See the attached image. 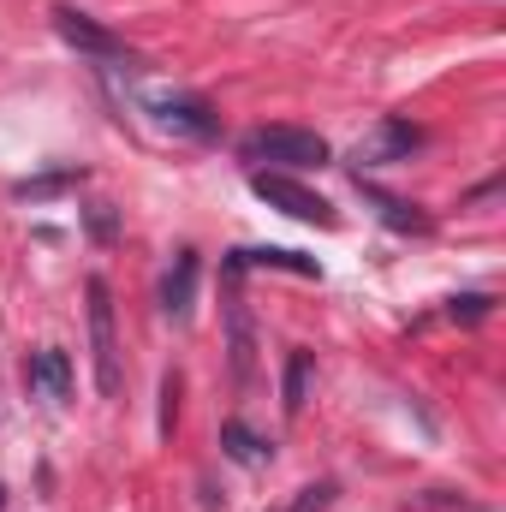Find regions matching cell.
<instances>
[{
  "mask_svg": "<svg viewBox=\"0 0 506 512\" xmlns=\"http://www.w3.org/2000/svg\"><path fill=\"white\" fill-rule=\"evenodd\" d=\"M90 346H96V387L114 399L120 387H126V370H120V334H114V292H108V280L96 274L90 286Z\"/></svg>",
  "mask_w": 506,
  "mask_h": 512,
  "instance_id": "obj_1",
  "label": "cell"
},
{
  "mask_svg": "<svg viewBox=\"0 0 506 512\" xmlns=\"http://www.w3.org/2000/svg\"><path fill=\"white\" fill-rule=\"evenodd\" d=\"M251 191L268 203V209H280V215H292V221H304V227H340V209L328 203V197H316V191H304L298 179H286V173H251Z\"/></svg>",
  "mask_w": 506,
  "mask_h": 512,
  "instance_id": "obj_2",
  "label": "cell"
},
{
  "mask_svg": "<svg viewBox=\"0 0 506 512\" xmlns=\"http://www.w3.org/2000/svg\"><path fill=\"white\" fill-rule=\"evenodd\" d=\"M245 155L251 161H274V167H322L328 143L316 131H298V126H262L245 137Z\"/></svg>",
  "mask_w": 506,
  "mask_h": 512,
  "instance_id": "obj_3",
  "label": "cell"
},
{
  "mask_svg": "<svg viewBox=\"0 0 506 512\" xmlns=\"http://www.w3.org/2000/svg\"><path fill=\"white\" fill-rule=\"evenodd\" d=\"M54 30H60L66 48H78V54H90V60H131L126 42H120L108 24H96L90 12H78V6H54Z\"/></svg>",
  "mask_w": 506,
  "mask_h": 512,
  "instance_id": "obj_4",
  "label": "cell"
},
{
  "mask_svg": "<svg viewBox=\"0 0 506 512\" xmlns=\"http://www.w3.org/2000/svg\"><path fill=\"white\" fill-rule=\"evenodd\" d=\"M221 310H227V352H233V382L245 387L256 370V328H251V310H245V292H239V274L227 268V298H221Z\"/></svg>",
  "mask_w": 506,
  "mask_h": 512,
  "instance_id": "obj_5",
  "label": "cell"
},
{
  "mask_svg": "<svg viewBox=\"0 0 506 512\" xmlns=\"http://www.w3.org/2000/svg\"><path fill=\"white\" fill-rule=\"evenodd\" d=\"M423 143V131L405 126V120H381L358 149H352V161L358 167H393V161H411V149Z\"/></svg>",
  "mask_w": 506,
  "mask_h": 512,
  "instance_id": "obj_6",
  "label": "cell"
},
{
  "mask_svg": "<svg viewBox=\"0 0 506 512\" xmlns=\"http://www.w3.org/2000/svg\"><path fill=\"white\" fill-rule=\"evenodd\" d=\"M149 114H155L167 131H185V137H215V131H221V120H215L197 96H155Z\"/></svg>",
  "mask_w": 506,
  "mask_h": 512,
  "instance_id": "obj_7",
  "label": "cell"
},
{
  "mask_svg": "<svg viewBox=\"0 0 506 512\" xmlns=\"http://www.w3.org/2000/svg\"><path fill=\"white\" fill-rule=\"evenodd\" d=\"M24 382L30 393H42V399H66L72 393V358L60 352V346H42V352H30V364H24Z\"/></svg>",
  "mask_w": 506,
  "mask_h": 512,
  "instance_id": "obj_8",
  "label": "cell"
},
{
  "mask_svg": "<svg viewBox=\"0 0 506 512\" xmlns=\"http://www.w3.org/2000/svg\"><path fill=\"white\" fill-rule=\"evenodd\" d=\"M191 298H197V251H179L173 268L161 274V316L167 322H185L191 316Z\"/></svg>",
  "mask_w": 506,
  "mask_h": 512,
  "instance_id": "obj_9",
  "label": "cell"
},
{
  "mask_svg": "<svg viewBox=\"0 0 506 512\" xmlns=\"http://www.w3.org/2000/svg\"><path fill=\"white\" fill-rule=\"evenodd\" d=\"M227 268L245 274V268H286V274H304V280H322V262L298 251H280V245H262V251H227Z\"/></svg>",
  "mask_w": 506,
  "mask_h": 512,
  "instance_id": "obj_10",
  "label": "cell"
},
{
  "mask_svg": "<svg viewBox=\"0 0 506 512\" xmlns=\"http://www.w3.org/2000/svg\"><path fill=\"white\" fill-rule=\"evenodd\" d=\"M221 453H227V459H239V465H251V471H262V465L274 459V447H268L256 429H245L239 417H233V423H221Z\"/></svg>",
  "mask_w": 506,
  "mask_h": 512,
  "instance_id": "obj_11",
  "label": "cell"
},
{
  "mask_svg": "<svg viewBox=\"0 0 506 512\" xmlns=\"http://www.w3.org/2000/svg\"><path fill=\"white\" fill-rule=\"evenodd\" d=\"M364 203L381 209V221H387V227H399V233H429V215H423V209H411V203L387 197V191H376V185H364Z\"/></svg>",
  "mask_w": 506,
  "mask_h": 512,
  "instance_id": "obj_12",
  "label": "cell"
},
{
  "mask_svg": "<svg viewBox=\"0 0 506 512\" xmlns=\"http://www.w3.org/2000/svg\"><path fill=\"white\" fill-rule=\"evenodd\" d=\"M310 364H316L310 352H286V382H280V393H286V399H280V405H286V417H298V411H304V393H310Z\"/></svg>",
  "mask_w": 506,
  "mask_h": 512,
  "instance_id": "obj_13",
  "label": "cell"
},
{
  "mask_svg": "<svg viewBox=\"0 0 506 512\" xmlns=\"http://www.w3.org/2000/svg\"><path fill=\"white\" fill-rule=\"evenodd\" d=\"M334 495H340L334 483H310V489H298L286 507H274V512H328V507H334Z\"/></svg>",
  "mask_w": 506,
  "mask_h": 512,
  "instance_id": "obj_14",
  "label": "cell"
},
{
  "mask_svg": "<svg viewBox=\"0 0 506 512\" xmlns=\"http://www.w3.org/2000/svg\"><path fill=\"white\" fill-rule=\"evenodd\" d=\"M447 316H453V322H483V316H489V298H483V292H465V298L447 304Z\"/></svg>",
  "mask_w": 506,
  "mask_h": 512,
  "instance_id": "obj_15",
  "label": "cell"
},
{
  "mask_svg": "<svg viewBox=\"0 0 506 512\" xmlns=\"http://www.w3.org/2000/svg\"><path fill=\"white\" fill-rule=\"evenodd\" d=\"M90 233H96V239H114V215H108V209H90Z\"/></svg>",
  "mask_w": 506,
  "mask_h": 512,
  "instance_id": "obj_16",
  "label": "cell"
},
{
  "mask_svg": "<svg viewBox=\"0 0 506 512\" xmlns=\"http://www.w3.org/2000/svg\"><path fill=\"white\" fill-rule=\"evenodd\" d=\"M0 501H6V489H0Z\"/></svg>",
  "mask_w": 506,
  "mask_h": 512,
  "instance_id": "obj_17",
  "label": "cell"
}]
</instances>
